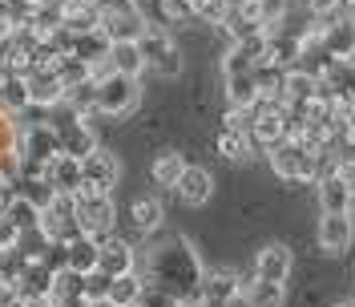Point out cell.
Returning a JSON list of instances; mask_svg holds the SVG:
<instances>
[{
  "label": "cell",
  "mask_w": 355,
  "mask_h": 307,
  "mask_svg": "<svg viewBox=\"0 0 355 307\" xmlns=\"http://www.w3.org/2000/svg\"><path fill=\"white\" fill-rule=\"evenodd\" d=\"M146 267H150V275H146V283L150 287L166 291V295H174L178 304L198 299L202 263H198L194 247H190L186 239H174V242H166V247H154Z\"/></svg>",
  "instance_id": "6da1fadb"
},
{
  "label": "cell",
  "mask_w": 355,
  "mask_h": 307,
  "mask_svg": "<svg viewBox=\"0 0 355 307\" xmlns=\"http://www.w3.org/2000/svg\"><path fill=\"white\" fill-rule=\"evenodd\" d=\"M266 162H270V170L283 182H315L323 174V154L311 150L307 142H299V138H287V142L270 146Z\"/></svg>",
  "instance_id": "7a4b0ae2"
},
{
  "label": "cell",
  "mask_w": 355,
  "mask_h": 307,
  "mask_svg": "<svg viewBox=\"0 0 355 307\" xmlns=\"http://www.w3.org/2000/svg\"><path fill=\"white\" fill-rule=\"evenodd\" d=\"M93 101H97V117H130L137 106H141V81L137 77H125V73H105L93 81Z\"/></svg>",
  "instance_id": "3957f363"
},
{
  "label": "cell",
  "mask_w": 355,
  "mask_h": 307,
  "mask_svg": "<svg viewBox=\"0 0 355 307\" xmlns=\"http://www.w3.org/2000/svg\"><path fill=\"white\" fill-rule=\"evenodd\" d=\"M73 215H77V231L89 235V239H110L113 226H117V206H113V194H101V190H89L81 186L73 194Z\"/></svg>",
  "instance_id": "277c9868"
},
{
  "label": "cell",
  "mask_w": 355,
  "mask_h": 307,
  "mask_svg": "<svg viewBox=\"0 0 355 307\" xmlns=\"http://www.w3.org/2000/svg\"><path fill=\"white\" fill-rule=\"evenodd\" d=\"M141 57H146V69H154L157 77H182V69H186V61H182V49L174 44V37L162 28V24H150L146 28V37H141Z\"/></svg>",
  "instance_id": "5b68a950"
},
{
  "label": "cell",
  "mask_w": 355,
  "mask_h": 307,
  "mask_svg": "<svg viewBox=\"0 0 355 307\" xmlns=\"http://www.w3.org/2000/svg\"><path fill=\"white\" fill-rule=\"evenodd\" d=\"M250 142L254 150H270L279 142H287V106L283 101H259L250 110Z\"/></svg>",
  "instance_id": "8992f818"
},
{
  "label": "cell",
  "mask_w": 355,
  "mask_h": 307,
  "mask_svg": "<svg viewBox=\"0 0 355 307\" xmlns=\"http://www.w3.org/2000/svg\"><path fill=\"white\" fill-rule=\"evenodd\" d=\"M81 174H85L89 190L113 194V186L121 182V162H117V154H113V150L97 146L93 154H85V158H81Z\"/></svg>",
  "instance_id": "52a82bcc"
},
{
  "label": "cell",
  "mask_w": 355,
  "mask_h": 307,
  "mask_svg": "<svg viewBox=\"0 0 355 307\" xmlns=\"http://www.w3.org/2000/svg\"><path fill=\"white\" fill-rule=\"evenodd\" d=\"M41 231L49 242H69L73 235H81L77 231V215H73V194H57L49 206L41 210Z\"/></svg>",
  "instance_id": "ba28073f"
},
{
  "label": "cell",
  "mask_w": 355,
  "mask_h": 307,
  "mask_svg": "<svg viewBox=\"0 0 355 307\" xmlns=\"http://www.w3.org/2000/svg\"><path fill=\"white\" fill-rule=\"evenodd\" d=\"M24 85H28V106H41V110H57V106H65V85H61L57 69L33 65L28 73H24Z\"/></svg>",
  "instance_id": "9c48e42d"
},
{
  "label": "cell",
  "mask_w": 355,
  "mask_h": 307,
  "mask_svg": "<svg viewBox=\"0 0 355 307\" xmlns=\"http://www.w3.org/2000/svg\"><path fill=\"white\" fill-rule=\"evenodd\" d=\"M315 239H319V251H323V255H343V251L352 247V239H355L352 210H343V215H319Z\"/></svg>",
  "instance_id": "30bf717a"
},
{
  "label": "cell",
  "mask_w": 355,
  "mask_h": 307,
  "mask_svg": "<svg viewBox=\"0 0 355 307\" xmlns=\"http://www.w3.org/2000/svg\"><path fill=\"white\" fill-rule=\"evenodd\" d=\"M150 28V17L141 8H125V13H101V33L110 37V44L141 41Z\"/></svg>",
  "instance_id": "8fae6325"
},
{
  "label": "cell",
  "mask_w": 355,
  "mask_h": 307,
  "mask_svg": "<svg viewBox=\"0 0 355 307\" xmlns=\"http://www.w3.org/2000/svg\"><path fill=\"white\" fill-rule=\"evenodd\" d=\"M315 194H319V210L323 215H343L352 210V182L339 170H323L315 178Z\"/></svg>",
  "instance_id": "7c38bea8"
},
{
  "label": "cell",
  "mask_w": 355,
  "mask_h": 307,
  "mask_svg": "<svg viewBox=\"0 0 355 307\" xmlns=\"http://www.w3.org/2000/svg\"><path fill=\"white\" fill-rule=\"evenodd\" d=\"M295 271V255L287 242H266L254 255V279H270V283H287Z\"/></svg>",
  "instance_id": "4fadbf2b"
},
{
  "label": "cell",
  "mask_w": 355,
  "mask_h": 307,
  "mask_svg": "<svg viewBox=\"0 0 355 307\" xmlns=\"http://www.w3.org/2000/svg\"><path fill=\"white\" fill-rule=\"evenodd\" d=\"M323 53H327V61H352L355 57V17L323 21Z\"/></svg>",
  "instance_id": "5bb4252c"
},
{
  "label": "cell",
  "mask_w": 355,
  "mask_h": 307,
  "mask_svg": "<svg viewBox=\"0 0 355 307\" xmlns=\"http://www.w3.org/2000/svg\"><path fill=\"white\" fill-rule=\"evenodd\" d=\"M97 271H105L110 279H117V275H130V271H137V251H133V242L117 239V235H110V239H101Z\"/></svg>",
  "instance_id": "9a60e30c"
},
{
  "label": "cell",
  "mask_w": 355,
  "mask_h": 307,
  "mask_svg": "<svg viewBox=\"0 0 355 307\" xmlns=\"http://www.w3.org/2000/svg\"><path fill=\"white\" fill-rule=\"evenodd\" d=\"M174 194L182 206H206L210 194H214V174L206 166H186L182 178H178V186H174Z\"/></svg>",
  "instance_id": "2e32d148"
},
{
  "label": "cell",
  "mask_w": 355,
  "mask_h": 307,
  "mask_svg": "<svg viewBox=\"0 0 355 307\" xmlns=\"http://www.w3.org/2000/svg\"><path fill=\"white\" fill-rule=\"evenodd\" d=\"M65 57H77L81 65L97 69L110 61V37L101 33V28H93V33H69V49Z\"/></svg>",
  "instance_id": "e0dca14e"
},
{
  "label": "cell",
  "mask_w": 355,
  "mask_h": 307,
  "mask_svg": "<svg viewBox=\"0 0 355 307\" xmlns=\"http://www.w3.org/2000/svg\"><path fill=\"white\" fill-rule=\"evenodd\" d=\"M44 178L57 194H77L85 186V174H81V158H69V154H57L49 166H44Z\"/></svg>",
  "instance_id": "ac0fdd59"
},
{
  "label": "cell",
  "mask_w": 355,
  "mask_h": 307,
  "mask_svg": "<svg viewBox=\"0 0 355 307\" xmlns=\"http://www.w3.org/2000/svg\"><path fill=\"white\" fill-rule=\"evenodd\" d=\"M319 97V77H315V69L307 65H295L283 73V106H307Z\"/></svg>",
  "instance_id": "d6986e66"
},
{
  "label": "cell",
  "mask_w": 355,
  "mask_h": 307,
  "mask_svg": "<svg viewBox=\"0 0 355 307\" xmlns=\"http://www.w3.org/2000/svg\"><path fill=\"white\" fill-rule=\"evenodd\" d=\"M243 291V279L234 275V271H202V287H198V304H226V299H234Z\"/></svg>",
  "instance_id": "ffe728a7"
},
{
  "label": "cell",
  "mask_w": 355,
  "mask_h": 307,
  "mask_svg": "<svg viewBox=\"0 0 355 307\" xmlns=\"http://www.w3.org/2000/svg\"><path fill=\"white\" fill-rule=\"evenodd\" d=\"M57 13H61V28H69V33L101 28V8L93 0H57Z\"/></svg>",
  "instance_id": "44dd1931"
},
{
  "label": "cell",
  "mask_w": 355,
  "mask_h": 307,
  "mask_svg": "<svg viewBox=\"0 0 355 307\" xmlns=\"http://www.w3.org/2000/svg\"><path fill=\"white\" fill-rule=\"evenodd\" d=\"M49 291H53V271L44 263H24V271L17 275V295H21L24 304H44L49 299Z\"/></svg>",
  "instance_id": "7402d4cb"
},
{
  "label": "cell",
  "mask_w": 355,
  "mask_h": 307,
  "mask_svg": "<svg viewBox=\"0 0 355 307\" xmlns=\"http://www.w3.org/2000/svg\"><path fill=\"white\" fill-rule=\"evenodd\" d=\"M97 255H101V242L89 239V235H73L65 242V267L73 275H89L97 271Z\"/></svg>",
  "instance_id": "603a6c76"
},
{
  "label": "cell",
  "mask_w": 355,
  "mask_h": 307,
  "mask_svg": "<svg viewBox=\"0 0 355 307\" xmlns=\"http://www.w3.org/2000/svg\"><path fill=\"white\" fill-rule=\"evenodd\" d=\"M130 222H133L137 235H154V231H162V222H166V206H162V198H154V194L133 198Z\"/></svg>",
  "instance_id": "cb8c5ba5"
},
{
  "label": "cell",
  "mask_w": 355,
  "mask_h": 307,
  "mask_svg": "<svg viewBox=\"0 0 355 307\" xmlns=\"http://www.w3.org/2000/svg\"><path fill=\"white\" fill-rule=\"evenodd\" d=\"M186 166H190V162H186V158H182L178 150H157V154H154V162H150V178H154V186H166V190H174Z\"/></svg>",
  "instance_id": "d4e9b609"
},
{
  "label": "cell",
  "mask_w": 355,
  "mask_h": 307,
  "mask_svg": "<svg viewBox=\"0 0 355 307\" xmlns=\"http://www.w3.org/2000/svg\"><path fill=\"white\" fill-rule=\"evenodd\" d=\"M214 150H218L226 162H250V158H254V142H250L246 130H226V126H222L218 138H214Z\"/></svg>",
  "instance_id": "484cf974"
},
{
  "label": "cell",
  "mask_w": 355,
  "mask_h": 307,
  "mask_svg": "<svg viewBox=\"0 0 355 307\" xmlns=\"http://www.w3.org/2000/svg\"><path fill=\"white\" fill-rule=\"evenodd\" d=\"M110 69L113 73H125V77H137L146 73V57H141V44L125 41V44H110Z\"/></svg>",
  "instance_id": "4316f807"
},
{
  "label": "cell",
  "mask_w": 355,
  "mask_h": 307,
  "mask_svg": "<svg viewBox=\"0 0 355 307\" xmlns=\"http://www.w3.org/2000/svg\"><path fill=\"white\" fill-rule=\"evenodd\" d=\"M146 295V275L141 271H130V275H117V279H110V304L117 307H137V299Z\"/></svg>",
  "instance_id": "83f0119b"
},
{
  "label": "cell",
  "mask_w": 355,
  "mask_h": 307,
  "mask_svg": "<svg viewBox=\"0 0 355 307\" xmlns=\"http://www.w3.org/2000/svg\"><path fill=\"white\" fill-rule=\"evenodd\" d=\"M243 295L250 307H283L287 304V283H270V279H250L243 283Z\"/></svg>",
  "instance_id": "f1b7e54d"
},
{
  "label": "cell",
  "mask_w": 355,
  "mask_h": 307,
  "mask_svg": "<svg viewBox=\"0 0 355 307\" xmlns=\"http://www.w3.org/2000/svg\"><path fill=\"white\" fill-rule=\"evenodd\" d=\"M222 81H226V106H234V110H254V106H259L254 73H243V77H222Z\"/></svg>",
  "instance_id": "f546056e"
},
{
  "label": "cell",
  "mask_w": 355,
  "mask_h": 307,
  "mask_svg": "<svg viewBox=\"0 0 355 307\" xmlns=\"http://www.w3.org/2000/svg\"><path fill=\"white\" fill-rule=\"evenodd\" d=\"M12 194H21L24 202H33L37 210H44V206L57 198V190L49 186V178H44V174H21V178H17V190H12Z\"/></svg>",
  "instance_id": "4dcf8cb0"
},
{
  "label": "cell",
  "mask_w": 355,
  "mask_h": 307,
  "mask_svg": "<svg viewBox=\"0 0 355 307\" xmlns=\"http://www.w3.org/2000/svg\"><path fill=\"white\" fill-rule=\"evenodd\" d=\"M4 219L12 222L21 235H28V231H37V226H41V210H37L33 202H24L21 194H12V198H8V206H4Z\"/></svg>",
  "instance_id": "1f68e13d"
},
{
  "label": "cell",
  "mask_w": 355,
  "mask_h": 307,
  "mask_svg": "<svg viewBox=\"0 0 355 307\" xmlns=\"http://www.w3.org/2000/svg\"><path fill=\"white\" fill-rule=\"evenodd\" d=\"M28 110V85H24V77H8L4 85H0V113H24Z\"/></svg>",
  "instance_id": "d6a6232c"
},
{
  "label": "cell",
  "mask_w": 355,
  "mask_h": 307,
  "mask_svg": "<svg viewBox=\"0 0 355 307\" xmlns=\"http://www.w3.org/2000/svg\"><path fill=\"white\" fill-rule=\"evenodd\" d=\"M186 4H190V17L202 24H218L222 28V21L230 17V0H186Z\"/></svg>",
  "instance_id": "836d02e7"
},
{
  "label": "cell",
  "mask_w": 355,
  "mask_h": 307,
  "mask_svg": "<svg viewBox=\"0 0 355 307\" xmlns=\"http://www.w3.org/2000/svg\"><path fill=\"white\" fill-rule=\"evenodd\" d=\"M105 295H110V275H105V271L81 275V299H85V304H97V299H105Z\"/></svg>",
  "instance_id": "e575fe53"
},
{
  "label": "cell",
  "mask_w": 355,
  "mask_h": 307,
  "mask_svg": "<svg viewBox=\"0 0 355 307\" xmlns=\"http://www.w3.org/2000/svg\"><path fill=\"white\" fill-rule=\"evenodd\" d=\"M157 13H162V21H166V24H186V21H194L186 0H157Z\"/></svg>",
  "instance_id": "d590c367"
},
{
  "label": "cell",
  "mask_w": 355,
  "mask_h": 307,
  "mask_svg": "<svg viewBox=\"0 0 355 307\" xmlns=\"http://www.w3.org/2000/svg\"><path fill=\"white\" fill-rule=\"evenodd\" d=\"M85 307H117V304H110V299H97V304H85Z\"/></svg>",
  "instance_id": "8d00e7d4"
},
{
  "label": "cell",
  "mask_w": 355,
  "mask_h": 307,
  "mask_svg": "<svg viewBox=\"0 0 355 307\" xmlns=\"http://www.w3.org/2000/svg\"><path fill=\"white\" fill-rule=\"evenodd\" d=\"M28 307H53V304H49V299H44V304H28Z\"/></svg>",
  "instance_id": "74e56055"
},
{
  "label": "cell",
  "mask_w": 355,
  "mask_h": 307,
  "mask_svg": "<svg viewBox=\"0 0 355 307\" xmlns=\"http://www.w3.org/2000/svg\"><path fill=\"white\" fill-rule=\"evenodd\" d=\"M352 215H355V186H352Z\"/></svg>",
  "instance_id": "f35d334b"
},
{
  "label": "cell",
  "mask_w": 355,
  "mask_h": 307,
  "mask_svg": "<svg viewBox=\"0 0 355 307\" xmlns=\"http://www.w3.org/2000/svg\"><path fill=\"white\" fill-rule=\"evenodd\" d=\"M335 307H355V304H335Z\"/></svg>",
  "instance_id": "ab89813d"
},
{
  "label": "cell",
  "mask_w": 355,
  "mask_h": 307,
  "mask_svg": "<svg viewBox=\"0 0 355 307\" xmlns=\"http://www.w3.org/2000/svg\"><path fill=\"white\" fill-rule=\"evenodd\" d=\"M352 73H355V57H352Z\"/></svg>",
  "instance_id": "60d3db41"
}]
</instances>
